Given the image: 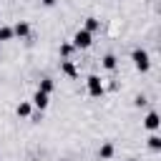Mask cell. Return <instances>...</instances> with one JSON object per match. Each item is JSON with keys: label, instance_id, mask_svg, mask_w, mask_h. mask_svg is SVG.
Returning a JSON list of instances; mask_svg holds the SVG:
<instances>
[{"label": "cell", "instance_id": "1", "mask_svg": "<svg viewBox=\"0 0 161 161\" xmlns=\"http://www.w3.org/2000/svg\"><path fill=\"white\" fill-rule=\"evenodd\" d=\"M131 60H133V68L138 73H148L151 70V55L143 50V48H133L131 50Z\"/></svg>", "mask_w": 161, "mask_h": 161}, {"label": "cell", "instance_id": "2", "mask_svg": "<svg viewBox=\"0 0 161 161\" xmlns=\"http://www.w3.org/2000/svg\"><path fill=\"white\" fill-rule=\"evenodd\" d=\"M70 43H73V48H75V50H88V48L93 45V33H88L86 28H80V30H75V33H73Z\"/></svg>", "mask_w": 161, "mask_h": 161}, {"label": "cell", "instance_id": "3", "mask_svg": "<svg viewBox=\"0 0 161 161\" xmlns=\"http://www.w3.org/2000/svg\"><path fill=\"white\" fill-rule=\"evenodd\" d=\"M86 91H88L91 98H101V96L106 93V86H103L101 75H88V78H86Z\"/></svg>", "mask_w": 161, "mask_h": 161}, {"label": "cell", "instance_id": "4", "mask_svg": "<svg viewBox=\"0 0 161 161\" xmlns=\"http://www.w3.org/2000/svg\"><path fill=\"white\" fill-rule=\"evenodd\" d=\"M60 73L68 78H78V65L73 58H60Z\"/></svg>", "mask_w": 161, "mask_h": 161}, {"label": "cell", "instance_id": "5", "mask_svg": "<svg viewBox=\"0 0 161 161\" xmlns=\"http://www.w3.org/2000/svg\"><path fill=\"white\" fill-rule=\"evenodd\" d=\"M158 126H161L158 113H156V111H148V113H146V118H143V128L153 133V131H158Z\"/></svg>", "mask_w": 161, "mask_h": 161}, {"label": "cell", "instance_id": "6", "mask_svg": "<svg viewBox=\"0 0 161 161\" xmlns=\"http://www.w3.org/2000/svg\"><path fill=\"white\" fill-rule=\"evenodd\" d=\"M30 103H33L38 111H45V108H48V103H50V96H48V93H43V91H35Z\"/></svg>", "mask_w": 161, "mask_h": 161}, {"label": "cell", "instance_id": "7", "mask_svg": "<svg viewBox=\"0 0 161 161\" xmlns=\"http://www.w3.org/2000/svg\"><path fill=\"white\" fill-rule=\"evenodd\" d=\"M13 35L15 38H30V23L28 20H18L13 25Z\"/></svg>", "mask_w": 161, "mask_h": 161}, {"label": "cell", "instance_id": "8", "mask_svg": "<svg viewBox=\"0 0 161 161\" xmlns=\"http://www.w3.org/2000/svg\"><path fill=\"white\" fill-rule=\"evenodd\" d=\"M113 153H116V146H113L111 141L101 143V148H98V158H101V161H111V158H113Z\"/></svg>", "mask_w": 161, "mask_h": 161}, {"label": "cell", "instance_id": "9", "mask_svg": "<svg viewBox=\"0 0 161 161\" xmlns=\"http://www.w3.org/2000/svg\"><path fill=\"white\" fill-rule=\"evenodd\" d=\"M101 65H103V70H116V68H118V58H116L113 53H106V55L101 58Z\"/></svg>", "mask_w": 161, "mask_h": 161}, {"label": "cell", "instance_id": "10", "mask_svg": "<svg viewBox=\"0 0 161 161\" xmlns=\"http://www.w3.org/2000/svg\"><path fill=\"white\" fill-rule=\"evenodd\" d=\"M38 91H43V93H48V96H50V93L55 91V80H53L50 75L40 78V80H38Z\"/></svg>", "mask_w": 161, "mask_h": 161}, {"label": "cell", "instance_id": "11", "mask_svg": "<svg viewBox=\"0 0 161 161\" xmlns=\"http://www.w3.org/2000/svg\"><path fill=\"white\" fill-rule=\"evenodd\" d=\"M15 113H18L20 118H28V116L33 113V103H30V101H20V103L15 106Z\"/></svg>", "mask_w": 161, "mask_h": 161}, {"label": "cell", "instance_id": "12", "mask_svg": "<svg viewBox=\"0 0 161 161\" xmlns=\"http://www.w3.org/2000/svg\"><path fill=\"white\" fill-rule=\"evenodd\" d=\"M146 146H148L151 151H161V136H158V133L153 131V133H151V136L146 138Z\"/></svg>", "mask_w": 161, "mask_h": 161}, {"label": "cell", "instance_id": "13", "mask_svg": "<svg viewBox=\"0 0 161 161\" xmlns=\"http://www.w3.org/2000/svg\"><path fill=\"white\" fill-rule=\"evenodd\" d=\"M83 28H86L88 33H96V30H101V20L91 15V18H86V25H83Z\"/></svg>", "mask_w": 161, "mask_h": 161}, {"label": "cell", "instance_id": "14", "mask_svg": "<svg viewBox=\"0 0 161 161\" xmlns=\"http://www.w3.org/2000/svg\"><path fill=\"white\" fill-rule=\"evenodd\" d=\"M13 38H15L13 35V25H0V43H8Z\"/></svg>", "mask_w": 161, "mask_h": 161}, {"label": "cell", "instance_id": "15", "mask_svg": "<svg viewBox=\"0 0 161 161\" xmlns=\"http://www.w3.org/2000/svg\"><path fill=\"white\" fill-rule=\"evenodd\" d=\"M73 50H75V48H73V43H70V40L60 43V58H70V55H73Z\"/></svg>", "mask_w": 161, "mask_h": 161}, {"label": "cell", "instance_id": "16", "mask_svg": "<svg viewBox=\"0 0 161 161\" xmlns=\"http://www.w3.org/2000/svg\"><path fill=\"white\" fill-rule=\"evenodd\" d=\"M133 103H136V106H138V108H141V106H146V103H148V101H146V96H136V101H133Z\"/></svg>", "mask_w": 161, "mask_h": 161}, {"label": "cell", "instance_id": "17", "mask_svg": "<svg viewBox=\"0 0 161 161\" xmlns=\"http://www.w3.org/2000/svg\"><path fill=\"white\" fill-rule=\"evenodd\" d=\"M40 3H43V5H48V8H50V5H55V0H40Z\"/></svg>", "mask_w": 161, "mask_h": 161}, {"label": "cell", "instance_id": "18", "mask_svg": "<svg viewBox=\"0 0 161 161\" xmlns=\"http://www.w3.org/2000/svg\"><path fill=\"white\" fill-rule=\"evenodd\" d=\"M128 161H138V158H128Z\"/></svg>", "mask_w": 161, "mask_h": 161}, {"label": "cell", "instance_id": "19", "mask_svg": "<svg viewBox=\"0 0 161 161\" xmlns=\"http://www.w3.org/2000/svg\"><path fill=\"white\" fill-rule=\"evenodd\" d=\"M58 161H68V158H58Z\"/></svg>", "mask_w": 161, "mask_h": 161}]
</instances>
